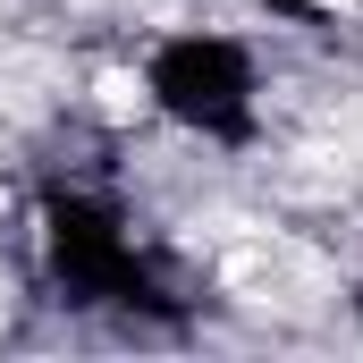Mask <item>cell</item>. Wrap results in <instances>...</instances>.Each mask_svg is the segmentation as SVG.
I'll return each instance as SVG.
<instances>
[{
    "label": "cell",
    "mask_w": 363,
    "mask_h": 363,
    "mask_svg": "<svg viewBox=\"0 0 363 363\" xmlns=\"http://www.w3.org/2000/svg\"><path fill=\"white\" fill-rule=\"evenodd\" d=\"M304 9H321V17H347V9H363V0H304Z\"/></svg>",
    "instance_id": "6da1fadb"
}]
</instances>
